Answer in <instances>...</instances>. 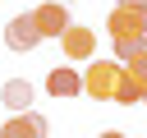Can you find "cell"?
Returning <instances> with one entry per match:
<instances>
[{
    "mask_svg": "<svg viewBox=\"0 0 147 138\" xmlns=\"http://www.w3.org/2000/svg\"><path fill=\"white\" fill-rule=\"evenodd\" d=\"M106 32H110V41H147V9L115 5L110 18H106Z\"/></svg>",
    "mask_w": 147,
    "mask_h": 138,
    "instance_id": "2",
    "label": "cell"
},
{
    "mask_svg": "<svg viewBox=\"0 0 147 138\" xmlns=\"http://www.w3.org/2000/svg\"><path fill=\"white\" fill-rule=\"evenodd\" d=\"M124 74H129L138 87H147V51H142L138 60H129V64H124Z\"/></svg>",
    "mask_w": 147,
    "mask_h": 138,
    "instance_id": "9",
    "label": "cell"
},
{
    "mask_svg": "<svg viewBox=\"0 0 147 138\" xmlns=\"http://www.w3.org/2000/svg\"><path fill=\"white\" fill-rule=\"evenodd\" d=\"M32 18H37V28H41V37H64L69 32V9L60 5V0H41L37 9H32Z\"/></svg>",
    "mask_w": 147,
    "mask_h": 138,
    "instance_id": "4",
    "label": "cell"
},
{
    "mask_svg": "<svg viewBox=\"0 0 147 138\" xmlns=\"http://www.w3.org/2000/svg\"><path fill=\"white\" fill-rule=\"evenodd\" d=\"M46 92H51V97H60V101H69V97H78V92H83V78L74 74V64H55V69L46 74Z\"/></svg>",
    "mask_w": 147,
    "mask_h": 138,
    "instance_id": "7",
    "label": "cell"
},
{
    "mask_svg": "<svg viewBox=\"0 0 147 138\" xmlns=\"http://www.w3.org/2000/svg\"><path fill=\"white\" fill-rule=\"evenodd\" d=\"M46 115H37V110H23V115H14V120H5V129H0V138H46Z\"/></svg>",
    "mask_w": 147,
    "mask_h": 138,
    "instance_id": "6",
    "label": "cell"
},
{
    "mask_svg": "<svg viewBox=\"0 0 147 138\" xmlns=\"http://www.w3.org/2000/svg\"><path fill=\"white\" fill-rule=\"evenodd\" d=\"M0 101L14 110V115H23V110H32V83L28 78H9L5 87H0Z\"/></svg>",
    "mask_w": 147,
    "mask_h": 138,
    "instance_id": "8",
    "label": "cell"
},
{
    "mask_svg": "<svg viewBox=\"0 0 147 138\" xmlns=\"http://www.w3.org/2000/svg\"><path fill=\"white\" fill-rule=\"evenodd\" d=\"M119 83H124V64H119V60H96V64H87V74H83V92H87L92 101H115V97H119Z\"/></svg>",
    "mask_w": 147,
    "mask_h": 138,
    "instance_id": "1",
    "label": "cell"
},
{
    "mask_svg": "<svg viewBox=\"0 0 147 138\" xmlns=\"http://www.w3.org/2000/svg\"><path fill=\"white\" fill-rule=\"evenodd\" d=\"M96 138H124V133H119V129H106V133H96Z\"/></svg>",
    "mask_w": 147,
    "mask_h": 138,
    "instance_id": "11",
    "label": "cell"
},
{
    "mask_svg": "<svg viewBox=\"0 0 147 138\" xmlns=\"http://www.w3.org/2000/svg\"><path fill=\"white\" fill-rule=\"evenodd\" d=\"M115 5H124V9H147V0H115Z\"/></svg>",
    "mask_w": 147,
    "mask_h": 138,
    "instance_id": "10",
    "label": "cell"
},
{
    "mask_svg": "<svg viewBox=\"0 0 147 138\" xmlns=\"http://www.w3.org/2000/svg\"><path fill=\"white\" fill-rule=\"evenodd\" d=\"M142 101H147V87H142Z\"/></svg>",
    "mask_w": 147,
    "mask_h": 138,
    "instance_id": "12",
    "label": "cell"
},
{
    "mask_svg": "<svg viewBox=\"0 0 147 138\" xmlns=\"http://www.w3.org/2000/svg\"><path fill=\"white\" fill-rule=\"evenodd\" d=\"M60 46H64V60H92L96 55V32L83 28V23H69V32L60 37Z\"/></svg>",
    "mask_w": 147,
    "mask_h": 138,
    "instance_id": "5",
    "label": "cell"
},
{
    "mask_svg": "<svg viewBox=\"0 0 147 138\" xmlns=\"http://www.w3.org/2000/svg\"><path fill=\"white\" fill-rule=\"evenodd\" d=\"M46 37H41V28H37V18L32 14H14L9 18V28H5V46L9 51H32V46H41Z\"/></svg>",
    "mask_w": 147,
    "mask_h": 138,
    "instance_id": "3",
    "label": "cell"
}]
</instances>
